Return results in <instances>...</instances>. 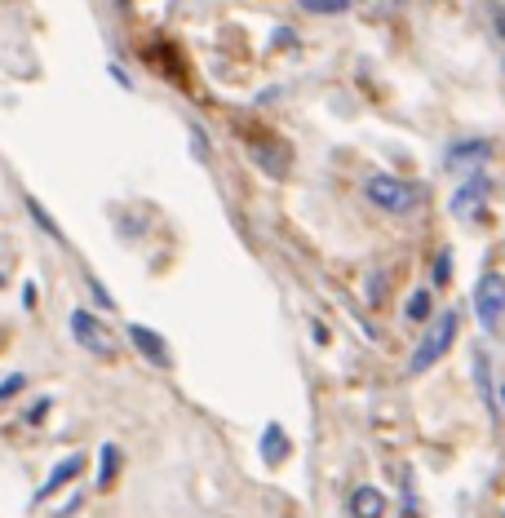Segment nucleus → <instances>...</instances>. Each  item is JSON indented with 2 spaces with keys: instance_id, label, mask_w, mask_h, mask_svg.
Wrapping results in <instances>:
<instances>
[{
  "instance_id": "19",
  "label": "nucleus",
  "mask_w": 505,
  "mask_h": 518,
  "mask_svg": "<svg viewBox=\"0 0 505 518\" xmlns=\"http://www.w3.org/2000/svg\"><path fill=\"white\" fill-rule=\"evenodd\" d=\"M49 408H54V399H49V395H40V399L32 403V408L23 412V421H27V426H40V421H45V412H49Z\"/></svg>"
},
{
  "instance_id": "7",
  "label": "nucleus",
  "mask_w": 505,
  "mask_h": 518,
  "mask_svg": "<svg viewBox=\"0 0 505 518\" xmlns=\"http://www.w3.org/2000/svg\"><path fill=\"white\" fill-rule=\"evenodd\" d=\"M129 341H133V350H138L142 359H151L156 368H169V364H173L169 346H164V337L156 333V328H147V324H129Z\"/></svg>"
},
{
  "instance_id": "12",
  "label": "nucleus",
  "mask_w": 505,
  "mask_h": 518,
  "mask_svg": "<svg viewBox=\"0 0 505 518\" xmlns=\"http://www.w3.org/2000/svg\"><path fill=\"white\" fill-rule=\"evenodd\" d=\"M488 142H461V147H452L448 151V169H466V160H474V164H479V160H488Z\"/></svg>"
},
{
  "instance_id": "11",
  "label": "nucleus",
  "mask_w": 505,
  "mask_h": 518,
  "mask_svg": "<svg viewBox=\"0 0 505 518\" xmlns=\"http://www.w3.org/2000/svg\"><path fill=\"white\" fill-rule=\"evenodd\" d=\"M23 209H27V217H32V222H36L40 231H45V235H49V240H54V244H63V240H67V235L58 231V222H54V217L45 213V204H40L36 195H27V200H23Z\"/></svg>"
},
{
  "instance_id": "2",
  "label": "nucleus",
  "mask_w": 505,
  "mask_h": 518,
  "mask_svg": "<svg viewBox=\"0 0 505 518\" xmlns=\"http://www.w3.org/2000/svg\"><path fill=\"white\" fill-rule=\"evenodd\" d=\"M364 195H368V204H377L381 213H408L412 204H417V186L390 178V173H368Z\"/></svg>"
},
{
  "instance_id": "26",
  "label": "nucleus",
  "mask_w": 505,
  "mask_h": 518,
  "mask_svg": "<svg viewBox=\"0 0 505 518\" xmlns=\"http://www.w3.org/2000/svg\"><path fill=\"white\" fill-rule=\"evenodd\" d=\"M0 284H5V275H0Z\"/></svg>"
},
{
  "instance_id": "21",
  "label": "nucleus",
  "mask_w": 505,
  "mask_h": 518,
  "mask_svg": "<svg viewBox=\"0 0 505 518\" xmlns=\"http://www.w3.org/2000/svg\"><path fill=\"white\" fill-rule=\"evenodd\" d=\"M452 279V253H439L435 257V284H448Z\"/></svg>"
},
{
  "instance_id": "3",
  "label": "nucleus",
  "mask_w": 505,
  "mask_h": 518,
  "mask_svg": "<svg viewBox=\"0 0 505 518\" xmlns=\"http://www.w3.org/2000/svg\"><path fill=\"white\" fill-rule=\"evenodd\" d=\"M474 315H479V324L488 333L501 324V315H505V275L501 271L479 275V284H474Z\"/></svg>"
},
{
  "instance_id": "18",
  "label": "nucleus",
  "mask_w": 505,
  "mask_h": 518,
  "mask_svg": "<svg viewBox=\"0 0 505 518\" xmlns=\"http://www.w3.org/2000/svg\"><path fill=\"white\" fill-rule=\"evenodd\" d=\"M386 302V271H373L368 279V306H381Z\"/></svg>"
},
{
  "instance_id": "14",
  "label": "nucleus",
  "mask_w": 505,
  "mask_h": 518,
  "mask_svg": "<svg viewBox=\"0 0 505 518\" xmlns=\"http://www.w3.org/2000/svg\"><path fill=\"white\" fill-rule=\"evenodd\" d=\"M470 368H474V381H479V390H483V403L492 408V368H488V350H483V346H474Z\"/></svg>"
},
{
  "instance_id": "9",
  "label": "nucleus",
  "mask_w": 505,
  "mask_h": 518,
  "mask_svg": "<svg viewBox=\"0 0 505 518\" xmlns=\"http://www.w3.org/2000/svg\"><path fill=\"white\" fill-rule=\"evenodd\" d=\"M488 191H492L488 178H470V182L457 191V200H452V213H457V217H470L483 200H488Z\"/></svg>"
},
{
  "instance_id": "1",
  "label": "nucleus",
  "mask_w": 505,
  "mask_h": 518,
  "mask_svg": "<svg viewBox=\"0 0 505 518\" xmlns=\"http://www.w3.org/2000/svg\"><path fill=\"white\" fill-rule=\"evenodd\" d=\"M452 341H457V315H452V310H443L439 324L430 328L426 337H421V346H417V350H412V359H408V377H421V372L435 368L439 359L448 355Z\"/></svg>"
},
{
  "instance_id": "25",
  "label": "nucleus",
  "mask_w": 505,
  "mask_h": 518,
  "mask_svg": "<svg viewBox=\"0 0 505 518\" xmlns=\"http://www.w3.org/2000/svg\"><path fill=\"white\" fill-rule=\"evenodd\" d=\"M501 403H505V390H501Z\"/></svg>"
},
{
  "instance_id": "20",
  "label": "nucleus",
  "mask_w": 505,
  "mask_h": 518,
  "mask_svg": "<svg viewBox=\"0 0 505 518\" xmlns=\"http://www.w3.org/2000/svg\"><path fill=\"white\" fill-rule=\"evenodd\" d=\"M85 284H89V293H94V297H98V306H102V310H116V297H111V293H107V288H102V284H98V275H85Z\"/></svg>"
},
{
  "instance_id": "24",
  "label": "nucleus",
  "mask_w": 505,
  "mask_h": 518,
  "mask_svg": "<svg viewBox=\"0 0 505 518\" xmlns=\"http://www.w3.org/2000/svg\"><path fill=\"white\" fill-rule=\"evenodd\" d=\"M497 31L505 36V9H497Z\"/></svg>"
},
{
  "instance_id": "22",
  "label": "nucleus",
  "mask_w": 505,
  "mask_h": 518,
  "mask_svg": "<svg viewBox=\"0 0 505 518\" xmlns=\"http://www.w3.org/2000/svg\"><path fill=\"white\" fill-rule=\"evenodd\" d=\"M36 297H40V293H36V284H23V306H27V310L36 306Z\"/></svg>"
},
{
  "instance_id": "15",
  "label": "nucleus",
  "mask_w": 505,
  "mask_h": 518,
  "mask_svg": "<svg viewBox=\"0 0 505 518\" xmlns=\"http://www.w3.org/2000/svg\"><path fill=\"white\" fill-rule=\"evenodd\" d=\"M404 315L412 319V324H421V319L435 315V297H430V288H417V293L408 297V310H404Z\"/></svg>"
},
{
  "instance_id": "8",
  "label": "nucleus",
  "mask_w": 505,
  "mask_h": 518,
  "mask_svg": "<svg viewBox=\"0 0 505 518\" xmlns=\"http://www.w3.org/2000/svg\"><path fill=\"white\" fill-rule=\"evenodd\" d=\"M350 518H386V496L377 488H355L350 492Z\"/></svg>"
},
{
  "instance_id": "6",
  "label": "nucleus",
  "mask_w": 505,
  "mask_h": 518,
  "mask_svg": "<svg viewBox=\"0 0 505 518\" xmlns=\"http://www.w3.org/2000/svg\"><path fill=\"white\" fill-rule=\"evenodd\" d=\"M80 474H85V457H80V452H71V457H67V461H58V465H54V470H49V479H45V483H40V492L32 496V505H45V501H49V496H58V492H63V488H67V483H76V479H80Z\"/></svg>"
},
{
  "instance_id": "23",
  "label": "nucleus",
  "mask_w": 505,
  "mask_h": 518,
  "mask_svg": "<svg viewBox=\"0 0 505 518\" xmlns=\"http://www.w3.org/2000/svg\"><path fill=\"white\" fill-rule=\"evenodd\" d=\"M80 510V496H71V501L63 505V510H58V518H67V514H76Z\"/></svg>"
},
{
  "instance_id": "5",
  "label": "nucleus",
  "mask_w": 505,
  "mask_h": 518,
  "mask_svg": "<svg viewBox=\"0 0 505 518\" xmlns=\"http://www.w3.org/2000/svg\"><path fill=\"white\" fill-rule=\"evenodd\" d=\"M249 151L253 160L262 164L271 178H288V164H293V151H288V142L271 138V133H262V138H249Z\"/></svg>"
},
{
  "instance_id": "17",
  "label": "nucleus",
  "mask_w": 505,
  "mask_h": 518,
  "mask_svg": "<svg viewBox=\"0 0 505 518\" xmlns=\"http://www.w3.org/2000/svg\"><path fill=\"white\" fill-rule=\"evenodd\" d=\"M23 386H27V372H9V377L0 381V403H5V399H14Z\"/></svg>"
},
{
  "instance_id": "13",
  "label": "nucleus",
  "mask_w": 505,
  "mask_h": 518,
  "mask_svg": "<svg viewBox=\"0 0 505 518\" xmlns=\"http://www.w3.org/2000/svg\"><path fill=\"white\" fill-rule=\"evenodd\" d=\"M116 474H120V448L116 443H102V452H98V488H111Z\"/></svg>"
},
{
  "instance_id": "16",
  "label": "nucleus",
  "mask_w": 505,
  "mask_h": 518,
  "mask_svg": "<svg viewBox=\"0 0 505 518\" xmlns=\"http://www.w3.org/2000/svg\"><path fill=\"white\" fill-rule=\"evenodd\" d=\"M297 5L306 9V14H319V18H328V14H346L355 0H297Z\"/></svg>"
},
{
  "instance_id": "10",
  "label": "nucleus",
  "mask_w": 505,
  "mask_h": 518,
  "mask_svg": "<svg viewBox=\"0 0 505 518\" xmlns=\"http://www.w3.org/2000/svg\"><path fill=\"white\" fill-rule=\"evenodd\" d=\"M262 457H266V465H280L288 457V434L280 426H266L262 430Z\"/></svg>"
},
{
  "instance_id": "4",
  "label": "nucleus",
  "mask_w": 505,
  "mask_h": 518,
  "mask_svg": "<svg viewBox=\"0 0 505 518\" xmlns=\"http://www.w3.org/2000/svg\"><path fill=\"white\" fill-rule=\"evenodd\" d=\"M71 333H76V341L89 350V355H102V359L116 355V341H111V333L102 328V319L89 315V310H71Z\"/></svg>"
}]
</instances>
